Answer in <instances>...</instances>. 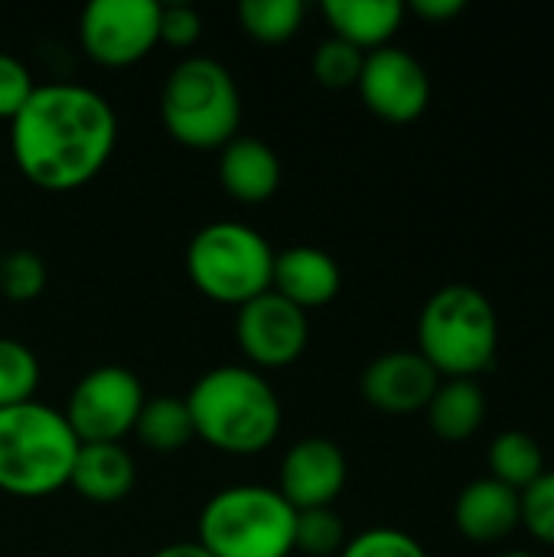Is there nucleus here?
<instances>
[{
  "mask_svg": "<svg viewBox=\"0 0 554 557\" xmlns=\"http://www.w3.org/2000/svg\"><path fill=\"white\" fill-rule=\"evenodd\" d=\"M202 36V16L189 3H163L160 7V42L173 49H189Z\"/></svg>",
  "mask_w": 554,
  "mask_h": 557,
  "instance_id": "nucleus-30",
  "label": "nucleus"
},
{
  "mask_svg": "<svg viewBox=\"0 0 554 557\" xmlns=\"http://www.w3.org/2000/svg\"><path fill=\"white\" fill-rule=\"evenodd\" d=\"M33 91H36V82L29 69L16 55L0 52V121H13Z\"/></svg>",
  "mask_w": 554,
  "mask_h": 557,
  "instance_id": "nucleus-29",
  "label": "nucleus"
},
{
  "mask_svg": "<svg viewBox=\"0 0 554 557\" xmlns=\"http://www.w3.org/2000/svg\"><path fill=\"white\" fill-rule=\"evenodd\" d=\"M134 434L153 454H176L196 437L186 401L173 398V395L147 398L140 408V418L134 424Z\"/></svg>",
  "mask_w": 554,
  "mask_h": 557,
  "instance_id": "nucleus-20",
  "label": "nucleus"
},
{
  "mask_svg": "<svg viewBox=\"0 0 554 557\" xmlns=\"http://www.w3.org/2000/svg\"><path fill=\"white\" fill-rule=\"evenodd\" d=\"M274 248L245 222L202 225L186 248V274L193 287L225 307H242L271 290Z\"/></svg>",
  "mask_w": 554,
  "mask_h": 557,
  "instance_id": "nucleus-7",
  "label": "nucleus"
},
{
  "mask_svg": "<svg viewBox=\"0 0 554 557\" xmlns=\"http://www.w3.org/2000/svg\"><path fill=\"white\" fill-rule=\"evenodd\" d=\"M137 483L134 457L121 444H82L72 463L69 486L98 506H114L127 499Z\"/></svg>",
  "mask_w": 554,
  "mask_h": 557,
  "instance_id": "nucleus-17",
  "label": "nucleus"
},
{
  "mask_svg": "<svg viewBox=\"0 0 554 557\" xmlns=\"http://www.w3.org/2000/svg\"><path fill=\"white\" fill-rule=\"evenodd\" d=\"M490 470L493 480L522 493L545 473V457L535 437H529L526 431H503L490 444Z\"/></svg>",
  "mask_w": 554,
  "mask_h": 557,
  "instance_id": "nucleus-21",
  "label": "nucleus"
},
{
  "mask_svg": "<svg viewBox=\"0 0 554 557\" xmlns=\"http://www.w3.org/2000/svg\"><path fill=\"white\" fill-rule=\"evenodd\" d=\"M297 509L271 486H229L199 512V545L212 557H291Z\"/></svg>",
  "mask_w": 554,
  "mask_h": 557,
  "instance_id": "nucleus-6",
  "label": "nucleus"
},
{
  "mask_svg": "<svg viewBox=\"0 0 554 557\" xmlns=\"http://www.w3.org/2000/svg\"><path fill=\"white\" fill-rule=\"evenodd\" d=\"M362 62H366V52H359L356 46L330 36L327 42L317 46V52L310 59V69H313V78L323 88L343 91V88H356L359 72H362Z\"/></svg>",
  "mask_w": 554,
  "mask_h": 557,
  "instance_id": "nucleus-26",
  "label": "nucleus"
},
{
  "mask_svg": "<svg viewBox=\"0 0 554 557\" xmlns=\"http://www.w3.org/2000/svg\"><path fill=\"white\" fill-rule=\"evenodd\" d=\"M336 557H428L424 545L398 529H369L346 542Z\"/></svg>",
  "mask_w": 554,
  "mask_h": 557,
  "instance_id": "nucleus-28",
  "label": "nucleus"
},
{
  "mask_svg": "<svg viewBox=\"0 0 554 557\" xmlns=\"http://www.w3.org/2000/svg\"><path fill=\"white\" fill-rule=\"evenodd\" d=\"M424 411H428L431 431L441 441L460 444L480 431V424L487 418V395L477 385V379H447L438 385V392Z\"/></svg>",
  "mask_w": 554,
  "mask_h": 557,
  "instance_id": "nucleus-19",
  "label": "nucleus"
},
{
  "mask_svg": "<svg viewBox=\"0 0 554 557\" xmlns=\"http://www.w3.org/2000/svg\"><path fill=\"white\" fill-rule=\"evenodd\" d=\"M519 519L535 542L554 548V470H545L519 493Z\"/></svg>",
  "mask_w": 554,
  "mask_h": 557,
  "instance_id": "nucleus-27",
  "label": "nucleus"
},
{
  "mask_svg": "<svg viewBox=\"0 0 554 557\" xmlns=\"http://www.w3.org/2000/svg\"><path fill=\"white\" fill-rule=\"evenodd\" d=\"M39 379L42 369L36 352L13 336H0V411L33 401Z\"/></svg>",
  "mask_w": 554,
  "mask_h": 557,
  "instance_id": "nucleus-23",
  "label": "nucleus"
},
{
  "mask_svg": "<svg viewBox=\"0 0 554 557\" xmlns=\"http://www.w3.org/2000/svg\"><path fill=\"white\" fill-rule=\"evenodd\" d=\"M144 401V385L131 369L98 366L75 382L62 414L78 444H121L134 434Z\"/></svg>",
  "mask_w": 554,
  "mask_h": 557,
  "instance_id": "nucleus-8",
  "label": "nucleus"
},
{
  "mask_svg": "<svg viewBox=\"0 0 554 557\" xmlns=\"http://www.w3.org/2000/svg\"><path fill=\"white\" fill-rule=\"evenodd\" d=\"M62 411L26 401L0 411V493L16 499H42L69 486L78 454Z\"/></svg>",
  "mask_w": 554,
  "mask_h": 557,
  "instance_id": "nucleus-3",
  "label": "nucleus"
},
{
  "mask_svg": "<svg viewBox=\"0 0 554 557\" xmlns=\"http://www.w3.org/2000/svg\"><path fill=\"white\" fill-rule=\"evenodd\" d=\"M46 281H49V271L36 251L16 248V251H7L0 258V294L7 300L29 304L46 290Z\"/></svg>",
  "mask_w": 554,
  "mask_h": 557,
  "instance_id": "nucleus-25",
  "label": "nucleus"
},
{
  "mask_svg": "<svg viewBox=\"0 0 554 557\" xmlns=\"http://www.w3.org/2000/svg\"><path fill=\"white\" fill-rule=\"evenodd\" d=\"M500 320L490 297L470 284H447L428 297L418 317V352L438 375L477 379L493 369Z\"/></svg>",
  "mask_w": 554,
  "mask_h": 557,
  "instance_id": "nucleus-4",
  "label": "nucleus"
},
{
  "mask_svg": "<svg viewBox=\"0 0 554 557\" xmlns=\"http://www.w3.org/2000/svg\"><path fill=\"white\" fill-rule=\"evenodd\" d=\"M454 525L464 539L477 545H493L509 539L522 519H519V493L503 486L493 476L473 480L454 506Z\"/></svg>",
  "mask_w": 554,
  "mask_h": 557,
  "instance_id": "nucleus-15",
  "label": "nucleus"
},
{
  "mask_svg": "<svg viewBox=\"0 0 554 557\" xmlns=\"http://www.w3.org/2000/svg\"><path fill=\"white\" fill-rule=\"evenodd\" d=\"M235 339L255 369H284L304 356L310 339V323L304 310L268 290L238 307Z\"/></svg>",
  "mask_w": 554,
  "mask_h": 557,
  "instance_id": "nucleus-11",
  "label": "nucleus"
},
{
  "mask_svg": "<svg viewBox=\"0 0 554 557\" xmlns=\"http://www.w3.org/2000/svg\"><path fill=\"white\" fill-rule=\"evenodd\" d=\"M160 117L176 144L222 150L242 124V95L232 72L209 55H186L160 88Z\"/></svg>",
  "mask_w": 554,
  "mask_h": 557,
  "instance_id": "nucleus-5",
  "label": "nucleus"
},
{
  "mask_svg": "<svg viewBox=\"0 0 554 557\" xmlns=\"http://www.w3.org/2000/svg\"><path fill=\"white\" fill-rule=\"evenodd\" d=\"M343 287L340 264L313 245H297L281 255H274V271H271V290L294 304L297 310H317L327 307Z\"/></svg>",
  "mask_w": 554,
  "mask_h": 557,
  "instance_id": "nucleus-14",
  "label": "nucleus"
},
{
  "mask_svg": "<svg viewBox=\"0 0 554 557\" xmlns=\"http://www.w3.org/2000/svg\"><path fill=\"white\" fill-rule=\"evenodd\" d=\"M356 88L362 104L389 124L418 121L431 101L428 69L408 49L398 46H382L376 52H366Z\"/></svg>",
  "mask_w": 554,
  "mask_h": 557,
  "instance_id": "nucleus-10",
  "label": "nucleus"
},
{
  "mask_svg": "<svg viewBox=\"0 0 554 557\" xmlns=\"http://www.w3.org/2000/svg\"><path fill=\"white\" fill-rule=\"evenodd\" d=\"M346 454L327 437L297 441L278 473V493L291 503V509H327L346 486Z\"/></svg>",
  "mask_w": 554,
  "mask_h": 557,
  "instance_id": "nucleus-12",
  "label": "nucleus"
},
{
  "mask_svg": "<svg viewBox=\"0 0 554 557\" xmlns=\"http://www.w3.org/2000/svg\"><path fill=\"white\" fill-rule=\"evenodd\" d=\"M183 401L196 437L212 450L251 457L268 450L281 434V401L271 382L251 366L209 369Z\"/></svg>",
  "mask_w": 554,
  "mask_h": 557,
  "instance_id": "nucleus-2",
  "label": "nucleus"
},
{
  "mask_svg": "<svg viewBox=\"0 0 554 557\" xmlns=\"http://www.w3.org/2000/svg\"><path fill=\"white\" fill-rule=\"evenodd\" d=\"M150 557H212L199 542H176V545H167L160 548L157 555Z\"/></svg>",
  "mask_w": 554,
  "mask_h": 557,
  "instance_id": "nucleus-32",
  "label": "nucleus"
},
{
  "mask_svg": "<svg viewBox=\"0 0 554 557\" xmlns=\"http://www.w3.org/2000/svg\"><path fill=\"white\" fill-rule=\"evenodd\" d=\"M323 16L336 39L356 46L359 52H376L392 46L405 20V3L398 0H327Z\"/></svg>",
  "mask_w": 554,
  "mask_h": 557,
  "instance_id": "nucleus-18",
  "label": "nucleus"
},
{
  "mask_svg": "<svg viewBox=\"0 0 554 557\" xmlns=\"http://www.w3.org/2000/svg\"><path fill=\"white\" fill-rule=\"evenodd\" d=\"M496 557H539V555H529V552H509V555H496Z\"/></svg>",
  "mask_w": 554,
  "mask_h": 557,
  "instance_id": "nucleus-33",
  "label": "nucleus"
},
{
  "mask_svg": "<svg viewBox=\"0 0 554 557\" xmlns=\"http://www.w3.org/2000/svg\"><path fill=\"white\" fill-rule=\"evenodd\" d=\"M219 180L222 189L238 202H264L281 186V160L274 147L258 137H232L219 150Z\"/></svg>",
  "mask_w": 554,
  "mask_h": 557,
  "instance_id": "nucleus-16",
  "label": "nucleus"
},
{
  "mask_svg": "<svg viewBox=\"0 0 554 557\" xmlns=\"http://www.w3.org/2000/svg\"><path fill=\"white\" fill-rule=\"evenodd\" d=\"M441 385V375L421 352H385L362 372V398L385 414L424 411Z\"/></svg>",
  "mask_w": 554,
  "mask_h": 557,
  "instance_id": "nucleus-13",
  "label": "nucleus"
},
{
  "mask_svg": "<svg viewBox=\"0 0 554 557\" xmlns=\"http://www.w3.org/2000/svg\"><path fill=\"white\" fill-rule=\"evenodd\" d=\"M411 13H418L428 23H444V20H454L457 13H464V0H415Z\"/></svg>",
  "mask_w": 554,
  "mask_h": 557,
  "instance_id": "nucleus-31",
  "label": "nucleus"
},
{
  "mask_svg": "<svg viewBox=\"0 0 554 557\" xmlns=\"http://www.w3.org/2000/svg\"><path fill=\"white\" fill-rule=\"evenodd\" d=\"M346 525L333 506L300 509L294 519V552L307 557H336L346 548Z\"/></svg>",
  "mask_w": 554,
  "mask_h": 557,
  "instance_id": "nucleus-24",
  "label": "nucleus"
},
{
  "mask_svg": "<svg viewBox=\"0 0 554 557\" xmlns=\"http://www.w3.org/2000/svg\"><path fill=\"white\" fill-rule=\"evenodd\" d=\"M304 16H307V7L300 0H245V3H238L242 29L264 46H278V42H287L291 36H297V29L304 26Z\"/></svg>",
  "mask_w": 554,
  "mask_h": 557,
  "instance_id": "nucleus-22",
  "label": "nucleus"
},
{
  "mask_svg": "<svg viewBox=\"0 0 554 557\" xmlns=\"http://www.w3.org/2000/svg\"><path fill=\"white\" fill-rule=\"evenodd\" d=\"M118 144V114L104 95L85 85H36L10 121L16 170L46 193H75L91 183Z\"/></svg>",
  "mask_w": 554,
  "mask_h": 557,
  "instance_id": "nucleus-1",
  "label": "nucleus"
},
{
  "mask_svg": "<svg viewBox=\"0 0 554 557\" xmlns=\"http://www.w3.org/2000/svg\"><path fill=\"white\" fill-rule=\"evenodd\" d=\"M78 39L88 59L127 69L160 42V3L153 0H91L78 16Z\"/></svg>",
  "mask_w": 554,
  "mask_h": 557,
  "instance_id": "nucleus-9",
  "label": "nucleus"
}]
</instances>
